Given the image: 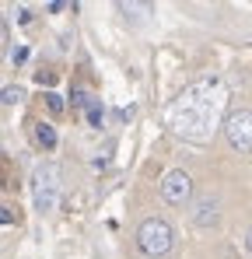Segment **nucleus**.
<instances>
[{"instance_id":"7ed1b4c3","label":"nucleus","mask_w":252,"mask_h":259,"mask_svg":"<svg viewBox=\"0 0 252 259\" xmlns=\"http://www.w3.org/2000/svg\"><path fill=\"white\" fill-rule=\"evenodd\" d=\"M56 200H60V168L53 161H42L32 172V203L39 214L56 210Z\"/></svg>"},{"instance_id":"1a4fd4ad","label":"nucleus","mask_w":252,"mask_h":259,"mask_svg":"<svg viewBox=\"0 0 252 259\" xmlns=\"http://www.w3.org/2000/svg\"><path fill=\"white\" fill-rule=\"evenodd\" d=\"M21 98H25V91H21V88H4V105H18V102H21Z\"/></svg>"},{"instance_id":"9b49d317","label":"nucleus","mask_w":252,"mask_h":259,"mask_svg":"<svg viewBox=\"0 0 252 259\" xmlns=\"http://www.w3.org/2000/svg\"><path fill=\"white\" fill-rule=\"evenodd\" d=\"M46 102H49V112H56V116L63 112V98H60L56 91H49V95H46Z\"/></svg>"},{"instance_id":"ddd939ff","label":"nucleus","mask_w":252,"mask_h":259,"mask_svg":"<svg viewBox=\"0 0 252 259\" xmlns=\"http://www.w3.org/2000/svg\"><path fill=\"white\" fill-rule=\"evenodd\" d=\"M245 245H249V252H252V228H249V235H245Z\"/></svg>"},{"instance_id":"6e6552de","label":"nucleus","mask_w":252,"mask_h":259,"mask_svg":"<svg viewBox=\"0 0 252 259\" xmlns=\"http://www.w3.org/2000/svg\"><path fill=\"white\" fill-rule=\"evenodd\" d=\"M119 11H123L126 18H137V21H144V18L151 14V4H119Z\"/></svg>"},{"instance_id":"0eeeda50","label":"nucleus","mask_w":252,"mask_h":259,"mask_svg":"<svg viewBox=\"0 0 252 259\" xmlns=\"http://www.w3.org/2000/svg\"><path fill=\"white\" fill-rule=\"evenodd\" d=\"M35 140H39L46 151H53V147H56V130L42 119V123H35Z\"/></svg>"},{"instance_id":"423d86ee","label":"nucleus","mask_w":252,"mask_h":259,"mask_svg":"<svg viewBox=\"0 0 252 259\" xmlns=\"http://www.w3.org/2000/svg\"><path fill=\"white\" fill-rule=\"evenodd\" d=\"M193 221H196L200 228H210V224H217V200H214V196H203V200H196V207H193Z\"/></svg>"},{"instance_id":"9d476101","label":"nucleus","mask_w":252,"mask_h":259,"mask_svg":"<svg viewBox=\"0 0 252 259\" xmlns=\"http://www.w3.org/2000/svg\"><path fill=\"white\" fill-rule=\"evenodd\" d=\"M88 123H91V126H102V105H98L95 98H91V105H88Z\"/></svg>"},{"instance_id":"20e7f679","label":"nucleus","mask_w":252,"mask_h":259,"mask_svg":"<svg viewBox=\"0 0 252 259\" xmlns=\"http://www.w3.org/2000/svg\"><path fill=\"white\" fill-rule=\"evenodd\" d=\"M224 137L231 144V151L252 154V109H235L224 119Z\"/></svg>"},{"instance_id":"39448f33","label":"nucleus","mask_w":252,"mask_h":259,"mask_svg":"<svg viewBox=\"0 0 252 259\" xmlns=\"http://www.w3.org/2000/svg\"><path fill=\"white\" fill-rule=\"evenodd\" d=\"M158 193H161L165 203L179 207V203H186V200L193 196V179H189V172H182V168H172V172H165Z\"/></svg>"},{"instance_id":"f8f14e48","label":"nucleus","mask_w":252,"mask_h":259,"mask_svg":"<svg viewBox=\"0 0 252 259\" xmlns=\"http://www.w3.org/2000/svg\"><path fill=\"white\" fill-rule=\"evenodd\" d=\"M11 60H14V67H18V63H25V60H28V49H25V46H18V49L11 53Z\"/></svg>"},{"instance_id":"f257e3e1","label":"nucleus","mask_w":252,"mask_h":259,"mask_svg":"<svg viewBox=\"0 0 252 259\" xmlns=\"http://www.w3.org/2000/svg\"><path fill=\"white\" fill-rule=\"evenodd\" d=\"M224 102H228V91L221 84V77H200L179 98H172V105L165 112V123L172 126V133L203 144V140L214 137V130L221 123Z\"/></svg>"},{"instance_id":"f03ea898","label":"nucleus","mask_w":252,"mask_h":259,"mask_svg":"<svg viewBox=\"0 0 252 259\" xmlns=\"http://www.w3.org/2000/svg\"><path fill=\"white\" fill-rule=\"evenodd\" d=\"M137 245H140V252L151 259H161L172 252V245H175V231H172V224L161 221V217H147L140 228H137Z\"/></svg>"}]
</instances>
